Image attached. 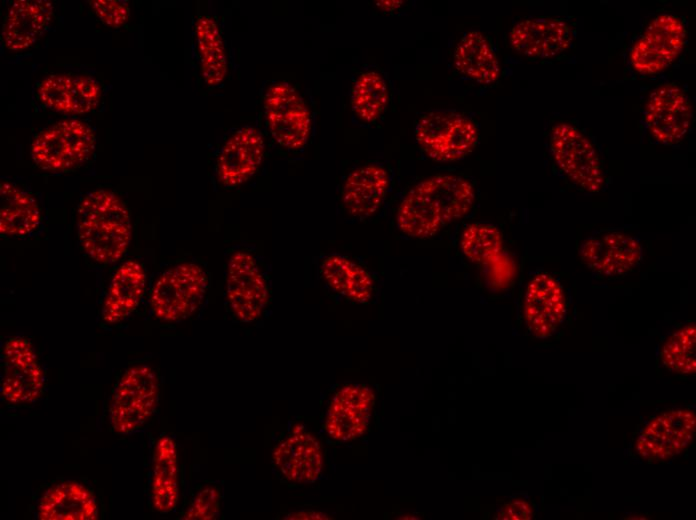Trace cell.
Masks as SVG:
<instances>
[{
  "label": "cell",
  "mask_w": 696,
  "mask_h": 520,
  "mask_svg": "<svg viewBox=\"0 0 696 520\" xmlns=\"http://www.w3.org/2000/svg\"><path fill=\"white\" fill-rule=\"evenodd\" d=\"M473 184L456 174H436L423 179L403 196L396 225L405 236L429 239L473 208Z\"/></svg>",
  "instance_id": "cell-1"
},
{
  "label": "cell",
  "mask_w": 696,
  "mask_h": 520,
  "mask_svg": "<svg viewBox=\"0 0 696 520\" xmlns=\"http://www.w3.org/2000/svg\"><path fill=\"white\" fill-rule=\"evenodd\" d=\"M76 225L82 250L99 264L117 262L129 248L130 213L113 191L95 189L85 194L78 205Z\"/></svg>",
  "instance_id": "cell-2"
},
{
  "label": "cell",
  "mask_w": 696,
  "mask_h": 520,
  "mask_svg": "<svg viewBox=\"0 0 696 520\" xmlns=\"http://www.w3.org/2000/svg\"><path fill=\"white\" fill-rule=\"evenodd\" d=\"M95 143V134L87 123L64 119L34 136L30 155L34 164L44 171L66 172L85 164L94 153Z\"/></svg>",
  "instance_id": "cell-3"
},
{
  "label": "cell",
  "mask_w": 696,
  "mask_h": 520,
  "mask_svg": "<svg viewBox=\"0 0 696 520\" xmlns=\"http://www.w3.org/2000/svg\"><path fill=\"white\" fill-rule=\"evenodd\" d=\"M204 268L194 262H182L164 270L150 292L153 316L173 323L190 317L202 304L208 289Z\"/></svg>",
  "instance_id": "cell-4"
},
{
  "label": "cell",
  "mask_w": 696,
  "mask_h": 520,
  "mask_svg": "<svg viewBox=\"0 0 696 520\" xmlns=\"http://www.w3.org/2000/svg\"><path fill=\"white\" fill-rule=\"evenodd\" d=\"M159 401V381L147 364L130 366L115 386L109 404V423L120 435L142 428L152 417Z\"/></svg>",
  "instance_id": "cell-5"
},
{
  "label": "cell",
  "mask_w": 696,
  "mask_h": 520,
  "mask_svg": "<svg viewBox=\"0 0 696 520\" xmlns=\"http://www.w3.org/2000/svg\"><path fill=\"white\" fill-rule=\"evenodd\" d=\"M414 133L419 148L436 162L465 158L479 139L474 121L453 110H435L424 114L418 120Z\"/></svg>",
  "instance_id": "cell-6"
},
{
  "label": "cell",
  "mask_w": 696,
  "mask_h": 520,
  "mask_svg": "<svg viewBox=\"0 0 696 520\" xmlns=\"http://www.w3.org/2000/svg\"><path fill=\"white\" fill-rule=\"evenodd\" d=\"M549 146L555 164L572 183L593 193L603 189L606 177L600 156L578 128L557 123L551 129Z\"/></svg>",
  "instance_id": "cell-7"
},
{
  "label": "cell",
  "mask_w": 696,
  "mask_h": 520,
  "mask_svg": "<svg viewBox=\"0 0 696 520\" xmlns=\"http://www.w3.org/2000/svg\"><path fill=\"white\" fill-rule=\"evenodd\" d=\"M687 29L674 14L656 16L634 42L629 53L631 67L641 75H655L670 67L682 53Z\"/></svg>",
  "instance_id": "cell-8"
},
{
  "label": "cell",
  "mask_w": 696,
  "mask_h": 520,
  "mask_svg": "<svg viewBox=\"0 0 696 520\" xmlns=\"http://www.w3.org/2000/svg\"><path fill=\"white\" fill-rule=\"evenodd\" d=\"M0 393L12 405L36 402L45 386V374L31 342L22 336L5 340L1 349Z\"/></svg>",
  "instance_id": "cell-9"
},
{
  "label": "cell",
  "mask_w": 696,
  "mask_h": 520,
  "mask_svg": "<svg viewBox=\"0 0 696 520\" xmlns=\"http://www.w3.org/2000/svg\"><path fill=\"white\" fill-rule=\"evenodd\" d=\"M270 298L269 284L257 258L247 250H237L229 258L226 299L233 315L244 323L259 319Z\"/></svg>",
  "instance_id": "cell-10"
},
{
  "label": "cell",
  "mask_w": 696,
  "mask_h": 520,
  "mask_svg": "<svg viewBox=\"0 0 696 520\" xmlns=\"http://www.w3.org/2000/svg\"><path fill=\"white\" fill-rule=\"evenodd\" d=\"M263 107L267 127L280 146L295 150L306 144L312 125L311 112L291 84L276 82L269 86Z\"/></svg>",
  "instance_id": "cell-11"
},
{
  "label": "cell",
  "mask_w": 696,
  "mask_h": 520,
  "mask_svg": "<svg viewBox=\"0 0 696 520\" xmlns=\"http://www.w3.org/2000/svg\"><path fill=\"white\" fill-rule=\"evenodd\" d=\"M696 415L689 408H674L653 417L640 431L635 451L649 462H664L683 453L693 442Z\"/></svg>",
  "instance_id": "cell-12"
},
{
  "label": "cell",
  "mask_w": 696,
  "mask_h": 520,
  "mask_svg": "<svg viewBox=\"0 0 696 520\" xmlns=\"http://www.w3.org/2000/svg\"><path fill=\"white\" fill-rule=\"evenodd\" d=\"M643 121L656 142L663 145L681 142L693 123V109L688 95L675 83L657 87L644 105Z\"/></svg>",
  "instance_id": "cell-13"
},
{
  "label": "cell",
  "mask_w": 696,
  "mask_h": 520,
  "mask_svg": "<svg viewBox=\"0 0 696 520\" xmlns=\"http://www.w3.org/2000/svg\"><path fill=\"white\" fill-rule=\"evenodd\" d=\"M460 249L468 261L479 265L486 283L501 290L512 282L516 267L504 250L503 236L497 226L471 223L463 230Z\"/></svg>",
  "instance_id": "cell-14"
},
{
  "label": "cell",
  "mask_w": 696,
  "mask_h": 520,
  "mask_svg": "<svg viewBox=\"0 0 696 520\" xmlns=\"http://www.w3.org/2000/svg\"><path fill=\"white\" fill-rule=\"evenodd\" d=\"M566 315V295L559 280L544 272L534 275L523 299V317L528 331L535 338H549L557 333Z\"/></svg>",
  "instance_id": "cell-15"
},
{
  "label": "cell",
  "mask_w": 696,
  "mask_h": 520,
  "mask_svg": "<svg viewBox=\"0 0 696 520\" xmlns=\"http://www.w3.org/2000/svg\"><path fill=\"white\" fill-rule=\"evenodd\" d=\"M375 392L365 384H347L332 397L324 421L327 435L339 442L356 440L368 430Z\"/></svg>",
  "instance_id": "cell-16"
},
{
  "label": "cell",
  "mask_w": 696,
  "mask_h": 520,
  "mask_svg": "<svg viewBox=\"0 0 696 520\" xmlns=\"http://www.w3.org/2000/svg\"><path fill=\"white\" fill-rule=\"evenodd\" d=\"M575 32L563 18L533 17L515 23L509 32L511 48L527 58L551 59L566 52Z\"/></svg>",
  "instance_id": "cell-17"
},
{
  "label": "cell",
  "mask_w": 696,
  "mask_h": 520,
  "mask_svg": "<svg viewBox=\"0 0 696 520\" xmlns=\"http://www.w3.org/2000/svg\"><path fill=\"white\" fill-rule=\"evenodd\" d=\"M273 463L287 481L308 484L323 472V451L319 440L302 424H295L273 449Z\"/></svg>",
  "instance_id": "cell-18"
},
{
  "label": "cell",
  "mask_w": 696,
  "mask_h": 520,
  "mask_svg": "<svg viewBox=\"0 0 696 520\" xmlns=\"http://www.w3.org/2000/svg\"><path fill=\"white\" fill-rule=\"evenodd\" d=\"M582 262L591 271L607 277L623 276L643 258L638 238L623 232H610L585 239L579 247Z\"/></svg>",
  "instance_id": "cell-19"
},
{
  "label": "cell",
  "mask_w": 696,
  "mask_h": 520,
  "mask_svg": "<svg viewBox=\"0 0 696 520\" xmlns=\"http://www.w3.org/2000/svg\"><path fill=\"white\" fill-rule=\"evenodd\" d=\"M265 142L253 126L236 130L222 146L216 160V178L220 186L232 189L247 182L263 160Z\"/></svg>",
  "instance_id": "cell-20"
},
{
  "label": "cell",
  "mask_w": 696,
  "mask_h": 520,
  "mask_svg": "<svg viewBox=\"0 0 696 520\" xmlns=\"http://www.w3.org/2000/svg\"><path fill=\"white\" fill-rule=\"evenodd\" d=\"M38 98L51 110L67 114H85L94 110L101 99L100 84L93 77L73 73L47 76L38 86Z\"/></svg>",
  "instance_id": "cell-21"
},
{
  "label": "cell",
  "mask_w": 696,
  "mask_h": 520,
  "mask_svg": "<svg viewBox=\"0 0 696 520\" xmlns=\"http://www.w3.org/2000/svg\"><path fill=\"white\" fill-rule=\"evenodd\" d=\"M387 168L377 162L364 164L346 177L341 201L344 210L353 218L373 216L383 205L390 188Z\"/></svg>",
  "instance_id": "cell-22"
},
{
  "label": "cell",
  "mask_w": 696,
  "mask_h": 520,
  "mask_svg": "<svg viewBox=\"0 0 696 520\" xmlns=\"http://www.w3.org/2000/svg\"><path fill=\"white\" fill-rule=\"evenodd\" d=\"M54 15L47 0H16L10 5L3 21L1 38L13 51L33 46L46 32Z\"/></svg>",
  "instance_id": "cell-23"
},
{
  "label": "cell",
  "mask_w": 696,
  "mask_h": 520,
  "mask_svg": "<svg viewBox=\"0 0 696 520\" xmlns=\"http://www.w3.org/2000/svg\"><path fill=\"white\" fill-rule=\"evenodd\" d=\"M146 288V272L135 259L122 263L112 275L101 307L106 324L127 319L139 306Z\"/></svg>",
  "instance_id": "cell-24"
},
{
  "label": "cell",
  "mask_w": 696,
  "mask_h": 520,
  "mask_svg": "<svg viewBox=\"0 0 696 520\" xmlns=\"http://www.w3.org/2000/svg\"><path fill=\"white\" fill-rule=\"evenodd\" d=\"M36 515L40 520H97L99 507L86 486L68 480L49 487L42 494Z\"/></svg>",
  "instance_id": "cell-25"
},
{
  "label": "cell",
  "mask_w": 696,
  "mask_h": 520,
  "mask_svg": "<svg viewBox=\"0 0 696 520\" xmlns=\"http://www.w3.org/2000/svg\"><path fill=\"white\" fill-rule=\"evenodd\" d=\"M325 284L335 293L358 304L371 301L375 282L370 272L353 259L338 253L324 256L319 265Z\"/></svg>",
  "instance_id": "cell-26"
},
{
  "label": "cell",
  "mask_w": 696,
  "mask_h": 520,
  "mask_svg": "<svg viewBox=\"0 0 696 520\" xmlns=\"http://www.w3.org/2000/svg\"><path fill=\"white\" fill-rule=\"evenodd\" d=\"M454 67L466 78L489 85L500 77V63L485 34L471 30L463 34L453 55Z\"/></svg>",
  "instance_id": "cell-27"
},
{
  "label": "cell",
  "mask_w": 696,
  "mask_h": 520,
  "mask_svg": "<svg viewBox=\"0 0 696 520\" xmlns=\"http://www.w3.org/2000/svg\"><path fill=\"white\" fill-rule=\"evenodd\" d=\"M151 503L155 511L175 510L179 499L177 446L172 437L162 435L155 444L151 478Z\"/></svg>",
  "instance_id": "cell-28"
},
{
  "label": "cell",
  "mask_w": 696,
  "mask_h": 520,
  "mask_svg": "<svg viewBox=\"0 0 696 520\" xmlns=\"http://www.w3.org/2000/svg\"><path fill=\"white\" fill-rule=\"evenodd\" d=\"M42 219L36 199L15 183L0 182V234L25 237L35 232Z\"/></svg>",
  "instance_id": "cell-29"
},
{
  "label": "cell",
  "mask_w": 696,
  "mask_h": 520,
  "mask_svg": "<svg viewBox=\"0 0 696 520\" xmlns=\"http://www.w3.org/2000/svg\"><path fill=\"white\" fill-rule=\"evenodd\" d=\"M388 102L389 88L382 74L367 70L358 75L351 89L350 104L360 122H375L385 112Z\"/></svg>",
  "instance_id": "cell-30"
},
{
  "label": "cell",
  "mask_w": 696,
  "mask_h": 520,
  "mask_svg": "<svg viewBox=\"0 0 696 520\" xmlns=\"http://www.w3.org/2000/svg\"><path fill=\"white\" fill-rule=\"evenodd\" d=\"M195 35L202 76L208 85H217L226 76L227 58L216 21L210 16L199 17L195 24Z\"/></svg>",
  "instance_id": "cell-31"
},
{
  "label": "cell",
  "mask_w": 696,
  "mask_h": 520,
  "mask_svg": "<svg viewBox=\"0 0 696 520\" xmlns=\"http://www.w3.org/2000/svg\"><path fill=\"white\" fill-rule=\"evenodd\" d=\"M660 360L670 372L691 376L696 372V326L686 324L673 331L663 342Z\"/></svg>",
  "instance_id": "cell-32"
},
{
  "label": "cell",
  "mask_w": 696,
  "mask_h": 520,
  "mask_svg": "<svg viewBox=\"0 0 696 520\" xmlns=\"http://www.w3.org/2000/svg\"><path fill=\"white\" fill-rule=\"evenodd\" d=\"M220 492L214 486L201 489L181 516L183 520H214L220 512Z\"/></svg>",
  "instance_id": "cell-33"
},
{
  "label": "cell",
  "mask_w": 696,
  "mask_h": 520,
  "mask_svg": "<svg viewBox=\"0 0 696 520\" xmlns=\"http://www.w3.org/2000/svg\"><path fill=\"white\" fill-rule=\"evenodd\" d=\"M89 3L100 21L109 27H121L129 19L130 8L127 1L92 0Z\"/></svg>",
  "instance_id": "cell-34"
},
{
  "label": "cell",
  "mask_w": 696,
  "mask_h": 520,
  "mask_svg": "<svg viewBox=\"0 0 696 520\" xmlns=\"http://www.w3.org/2000/svg\"><path fill=\"white\" fill-rule=\"evenodd\" d=\"M534 515L532 505L523 498H514L505 503L495 514V519L529 520Z\"/></svg>",
  "instance_id": "cell-35"
},
{
  "label": "cell",
  "mask_w": 696,
  "mask_h": 520,
  "mask_svg": "<svg viewBox=\"0 0 696 520\" xmlns=\"http://www.w3.org/2000/svg\"><path fill=\"white\" fill-rule=\"evenodd\" d=\"M287 520H325L330 519L327 514L316 510L304 509L290 512L285 515Z\"/></svg>",
  "instance_id": "cell-36"
},
{
  "label": "cell",
  "mask_w": 696,
  "mask_h": 520,
  "mask_svg": "<svg viewBox=\"0 0 696 520\" xmlns=\"http://www.w3.org/2000/svg\"><path fill=\"white\" fill-rule=\"evenodd\" d=\"M402 1H378L377 5L385 10H393L401 6Z\"/></svg>",
  "instance_id": "cell-37"
}]
</instances>
